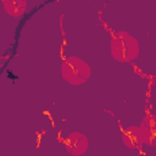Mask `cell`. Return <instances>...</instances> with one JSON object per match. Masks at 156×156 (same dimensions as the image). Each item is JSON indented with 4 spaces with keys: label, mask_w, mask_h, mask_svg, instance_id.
<instances>
[{
    "label": "cell",
    "mask_w": 156,
    "mask_h": 156,
    "mask_svg": "<svg viewBox=\"0 0 156 156\" xmlns=\"http://www.w3.org/2000/svg\"><path fill=\"white\" fill-rule=\"evenodd\" d=\"M62 77L71 84H82L90 77V67L78 57H68L62 63Z\"/></svg>",
    "instance_id": "7a4b0ae2"
},
{
    "label": "cell",
    "mask_w": 156,
    "mask_h": 156,
    "mask_svg": "<svg viewBox=\"0 0 156 156\" xmlns=\"http://www.w3.org/2000/svg\"><path fill=\"white\" fill-rule=\"evenodd\" d=\"M66 149L73 155H82L88 149V139L84 134L73 132L67 138V146Z\"/></svg>",
    "instance_id": "277c9868"
},
{
    "label": "cell",
    "mask_w": 156,
    "mask_h": 156,
    "mask_svg": "<svg viewBox=\"0 0 156 156\" xmlns=\"http://www.w3.org/2000/svg\"><path fill=\"white\" fill-rule=\"evenodd\" d=\"M4 7L9 15L20 17L26 12L27 2L26 0H4Z\"/></svg>",
    "instance_id": "5b68a950"
},
{
    "label": "cell",
    "mask_w": 156,
    "mask_h": 156,
    "mask_svg": "<svg viewBox=\"0 0 156 156\" xmlns=\"http://www.w3.org/2000/svg\"><path fill=\"white\" fill-rule=\"evenodd\" d=\"M149 127L147 128H143V127H132L129 128L126 133H124V143L127 146L132 147V149H136L140 147L144 143L147 141L149 138Z\"/></svg>",
    "instance_id": "3957f363"
},
{
    "label": "cell",
    "mask_w": 156,
    "mask_h": 156,
    "mask_svg": "<svg viewBox=\"0 0 156 156\" xmlns=\"http://www.w3.org/2000/svg\"><path fill=\"white\" fill-rule=\"evenodd\" d=\"M112 56L119 62L134 60L139 54V45L135 38L124 32H118L111 41Z\"/></svg>",
    "instance_id": "6da1fadb"
}]
</instances>
